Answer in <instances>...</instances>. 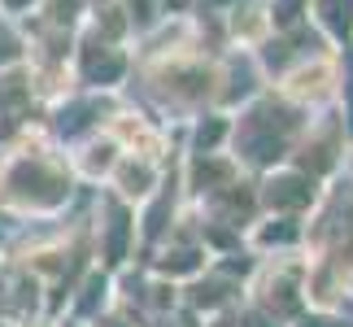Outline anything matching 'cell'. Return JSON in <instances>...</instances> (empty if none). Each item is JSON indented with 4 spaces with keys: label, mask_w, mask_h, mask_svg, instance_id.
<instances>
[{
    "label": "cell",
    "mask_w": 353,
    "mask_h": 327,
    "mask_svg": "<svg viewBox=\"0 0 353 327\" xmlns=\"http://www.w3.org/2000/svg\"><path fill=\"white\" fill-rule=\"evenodd\" d=\"M323 9H327V22L336 26V31L349 26V0H345V5H341V0H323Z\"/></svg>",
    "instance_id": "2"
},
{
    "label": "cell",
    "mask_w": 353,
    "mask_h": 327,
    "mask_svg": "<svg viewBox=\"0 0 353 327\" xmlns=\"http://www.w3.org/2000/svg\"><path fill=\"white\" fill-rule=\"evenodd\" d=\"M270 197H275L279 206H301V201H305V192H301V184H296V179H283L279 192H270Z\"/></svg>",
    "instance_id": "1"
},
{
    "label": "cell",
    "mask_w": 353,
    "mask_h": 327,
    "mask_svg": "<svg viewBox=\"0 0 353 327\" xmlns=\"http://www.w3.org/2000/svg\"><path fill=\"white\" fill-rule=\"evenodd\" d=\"M292 9H296V0H283V13H279V18H283V22H292V18H296Z\"/></svg>",
    "instance_id": "3"
},
{
    "label": "cell",
    "mask_w": 353,
    "mask_h": 327,
    "mask_svg": "<svg viewBox=\"0 0 353 327\" xmlns=\"http://www.w3.org/2000/svg\"><path fill=\"white\" fill-rule=\"evenodd\" d=\"M9 5H22V0H9Z\"/></svg>",
    "instance_id": "4"
}]
</instances>
